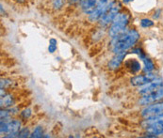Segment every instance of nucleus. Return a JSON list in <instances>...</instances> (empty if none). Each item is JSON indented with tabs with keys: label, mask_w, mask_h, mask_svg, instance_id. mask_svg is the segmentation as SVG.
<instances>
[{
	"label": "nucleus",
	"mask_w": 163,
	"mask_h": 138,
	"mask_svg": "<svg viewBox=\"0 0 163 138\" xmlns=\"http://www.w3.org/2000/svg\"><path fill=\"white\" fill-rule=\"evenodd\" d=\"M120 10H121V5L119 3L115 2L114 5L101 17V19H100L101 25L105 26H108L109 23H112L114 18L120 13Z\"/></svg>",
	"instance_id": "obj_5"
},
{
	"label": "nucleus",
	"mask_w": 163,
	"mask_h": 138,
	"mask_svg": "<svg viewBox=\"0 0 163 138\" xmlns=\"http://www.w3.org/2000/svg\"><path fill=\"white\" fill-rule=\"evenodd\" d=\"M129 22V14L126 12H120L112 21L109 27V35L110 38L116 37L117 35L125 30V27Z\"/></svg>",
	"instance_id": "obj_2"
},
{
	"label": "nucleus",
	"mask_w": 163,
	"mask_h": 138,
	"mask_svg": "<svg viewBox=\"0 0 163 138\" xmlns=\"http://www.w3.org/2000/svg\"><path fill=\"white\" fill-rule=\"evenodd\" d=\"M17 1H19V2H22V1H24V0H17Z\"/></svg>",
	"instance_id": "obj_26"
},
{
	"label": "nucleus",
	"mask_w": 163,
	"mask_h": 138,
	"mask_svg": "<svg viewBox=\"0 0 163 138\" xmlns=\"http://www.w3.org/2000/svg\"><path fill=\"white\" fill-rule=\"evenodd\" d=\"M81 8L84 10V12L91 14L95 9V6L98 2V0H80Z\"/></svg>",
	"instance_id": "obj_11"
},
{
	"label": "nucleus",
	"mask_w": 163,
	"mask_h": 138,
	"mask_svg": "<svg viewBox=\"0 0 163 138\" xmlns=\"http://www.w3.org/2000/svg\"><path fill=\"white\" fill-rule=\"evenodd\" d=\"M131 1H133V0H123V2H124V3H129Z\"/></svg>",
	"instance_id": "obj_25"
},
{
	"label": "nucleus",
	"mask_w": 163,
	"mask_h": 138,
	"mask_svg": "<svg viewBox=\"0 0 163 138\" xmlns=\"http://www.w3.org/2000/svg\"><path fill=\"white\" fill-rule=\"evenodd\" d=\"M0 132H1V135H5V133L8 132V121L7 120H1Z\"/></svg>",
	"instance_id": "obj_19"
},
{
	"label": "nucleus",
	"mask_w": 163,
	"mask_h": 138,
	"mask_svg": "<svg viewBox=\"0 0 163 138\" xmlns=\"http://www.w3.org/2000/svg\"><path fill=\"white\" fill-rule=\"evenodd\" d=\"M63 5V0H54V3H53V6L55 9H61Z\"/></svg>",
	"instance_id": "obj_23"
},
{
	"label": "nucleus",
	"mask_w": 163,
	"mask_h": 138,
	"mask_svg": "<svg viewBox=\"0 0 163 138\" xmlns=\"http://www.w3.org/2000/svg\"><path fill=\"white\" fill-rule=\"evenodd\" d=\"M143 61H144V70H145V72H152V70H154V63L153 61L151 60L150 58H147L145 57L143 59Z\"/></svg>",
	"instance_id": "obj_16"
},
{
	"label": "nucleus",
	"mask_w": 163,
	"mask_h": 138,
	"mask_svg": "<svg viewBox=\"0 0 163 138\" xmlns=\"http://www.w3.org/2000/svg\"><path fill=\"white\" fill-rule=\"evenodd\" d=\"M125 55H126L125 52L116 54V56H115V57L109 62V69H111V70L117 69L118 67L121 65V63L123 62V59L125 58Z\"/></svg>",
	"instance_id": "obj_12"
},
{
	"label": "nucleus",
	"mask_w": 163,
	"mask_h": 138,
	"mask_svg": "<svg viewBox=\"0 0 163 138\" xmlns=\"http://www.w3.org/2000/svg\"><path fill=\"white\" fill-rule=\"evenodd\" d=\"M163 113V101L162 102H157V104L150 105H147L144 109H142L141 111V117L144 118H148L151 117L160 115Z\"/></svg>",
	"instance_id": "obj_6"
},
{
	"label": "nucleus",
	"mask_w": 163,
	"mask_h": 138,
	"mask_svg": "<svg viewBox=\"0 0 163 138\" xmlns=\"http://www.w3.org/2000/svg\"><path fill=\"white\" fill-rule=\"evenodd\" d=\"M147 132L155 135H163V124H154L149 126L147 127Z\"/></svg>",
	"instance_id": "obj_15"
},
{
	"label": "nucleus",
	"mask_w": 163,
	"mask_h": 138,
	"mask_svg": "<svg viewBox=\"0 0 163 138\" xmlns=\"http://www.w3.org/2000/svg\"><path fill=\"white\" fill-rule=\"evenodd\" d=\"M27 136H30V135H29V129H26V128L21 130V131L18 132V137H27Z\"/></svg>",
	"instance_id": "obj_22"
},
{
	"label": "nucleus",
	"mask_w": 163,
	"mask_h": 138,
	"mask_svg": "<svg viewBox=\"0 0 163 138\" xmlns=\"http://www.w3.org/2000/svg\"><path fill=\"white\" fill-rule=\"evenodd\" d=\"M115 2V0H98L95 9L90 14V20L93 22L100 20L103 15L114 5Z\"/></svg>",
	"instance_id": "obj_3"
},
{
	"label": "nucleus",
	"mask_w": 163,
	"mask_h": 138,
	"mask_svg": "<svg viewBox=\"0 0 163 138\" xmlns=\"http://www.w3.org/2000/svg\"><path fill=\"white\" fill-rule=\"evenodd\" d=\"M30 115H31V110L30 109H26L24 112H22V114H21L23 118H29L30 117Z\"/></svg>",
	"instance_id": "obj_24"
},
{
	"label": "nucleus",
	"mask_w": 163,
	"mask_h": 138,
	"mask_svg": "<svg viewBox=\"0 0 163 138\" xmlns=\"http://www.w3.org/2000/svg\"><path fill=\"white\" fill-rule=\"evenodd\" d=\"M8 121V135H5V137H15L18 136V132L20 127H21V122L18 119H9Z\"/></svg>",
	"instance_id": "obj_9"
},
{
	"label": "nucleus",
	"mask_w": 163,
	"mask_h": 138,
	"mask_svg": "<svg viewBox=\"0 0 163 138\" xmlns=\"http://www.w3.org/2000/svg\"><path fill=\"white\" fill-rule=\"evenodd\" d=\"M140 39V34L135 29L124 30L122 33L112 38V52L116 55L126 52Z\"/></svg>",
	"instance_id": "obj_1"
},
{
	"label": "nucleus",
	"mask_w": 163,
	"mask_h": 138,
	"mask_svg": "<svg viewBox=\"0 0 163 138\" xmlns=\"http://www.w3.org/2000/svg\"><path fill=\"white\" fill-rule=\"evenodd\" d=\"M141 26L142 27H150L154 26V22H152L149 19H142L141 21Z\"/></svg>",
	"instance_id": "obj_20"
},
{
	"label": "nucleus",
	"mask_w": 163,
	"mask_h": 138,
	"mask_svg": "<svg viewBox=\"0 0 163 138\" xmlns=\"http://www.w3.org/2000/svg\"><path fill=\"white\" fill-rule=\"evenodd\" d=\"M57 44H58V42H57V39H50V41H49V46H48V51L50 53H54L56 49H57Z\"/></svg>",
	"instance_id": "obj_18"
},
{
	"label": "nucleus",
	"mask_w": 163,
	"mask_h": 138,
	"mask_svg": "<svg viewBox=\"0 0 163 138\" xmlns=\"http://www.w3.org/2000/svg\"><path fill=\"white\" fill-rule=\"evenodd\" d=\"M154 124H163V113L160 114V115L145 118V119L141 122V125L146 128Z\"/></svg>",
	"instance_id": "obj_10"
},
{
	"label": "nucleus",
	"mask_w": 163,
	"mask_h": 138,
	"mask_svg": "<svg viewBox=\"0 0 163 138\" xmlns=\"http://www.w3.org/2000/svg\"><path fill=\"white\" fill-rule=\"evenodd\" d=\"M1 108H8L10 107L14 104V97L11 94H8V95H4L1 97Z\"/></svg>",
	"instance_id": "obj_14"
},
{
	"label": "nucleus",
	"mask_w": 163,
	"mask_h": 138,
	"mask_svg": "<svg viewBox=\"0 0 163 138\" xmlns=\"http://www.w3.org/2000/svg\"><path fill=\"white\" fill-rule=\"evenodd\" d=\"M163 98V86H160V88H157L155 91L151 92L147 95H143L139 101V104L141 105H147L154 104L157 101L161 100Z\"/></svg>",
	"instance_id": "obj_4"
},
{
	"label": "nucleus",
	"mask_w": 163,
	"mask_h": 138,
	"mask_svg": "<svg viewBox=\"0 0 163 138\" xmlns=\"http://www.w3.org/2000/svg\"><path fill=\"white\" fill-rule=\"evenodd\" d=\"M155 79H156V76L153 73H147L145 75H137L133 78H131L130 83L134 86H141L155 80Z\"/></svg>",
	"instance_id": "obj_8"
},
{
	"label": "nucleus",
	"mask_w": 163,
	"mask_h": 138,
	"mask_svg": "<svg viewBox=\"0 0 163 138\" xmlns=\"http://www.w3.org/2000/svg\"><path fill=\"white\" fill-rule=\"evenodd\" d=\"M42 133H43V131H42V128L41 126H38V127L35 128V130L33 131V132L30 135V137H42Z\"/></svg>",
	"instance_id": "obj_17"
},
{
	"label": "nucleus",
	"mask_w": 163,
	"mask_h": 138,
	"mask_svg": "<svg viewBox=\"0 0 163 138\" xmlns=\"http://www.w3.org/2000/svg\"><path fill=\"white\" fill-rule=\"evenodd\" d=\"M131 52L134 53V54H137L138 56L140 57V58H141V59H144L145 58L144 54H143V52H142V50L141 48H135V49H133L132 51H131Z\"/></svg>",
	"instance_id": "obj_21"
},
{
	"label": "nucleus",
	"mask_w": 163,
	"mask_h": 138,
	"mask_svg": "<svg viewBox=\"0 0 163 138\" xmlns=\"http://www.w3.org/2000/svg\"><path fill=\"white\" fill-rule=\"evenodd\" d=\"M160 86H162L161 79H155V80L147 83V84H145L143 86H141L140 90H139V93L142 96L147 95V94L155 91V90H156L157 88H160Z\"/></svg>",
	"instance_id": "obj_7"
},
{
	"label": "nucleus",
	"mask_w": 163,
	"mask_h": 138,
	"mask_svg": "<svg viewBox=\"0 0 163 138\" xmlns=\"http://www.w3.org/2000/svg\"><path fill=\"white\" fill-rule=\"evenodd\" d=\"M125 65L132 73H137L138 72H140L141 68V63L136 59H129V60L125 61Z\"/></svg>",
	"instance_id": "obj_13"
}]
</instances>
